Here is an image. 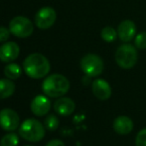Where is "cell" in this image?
<instances>
[{"instance_id": "6da1fadb", "label": "cell", "mask_w": 146, "mask_h": 146, "mask_svg": "<svg viewBox=\"0 0 146 146\" xmlns=\"http://www.w3.org/2000/svg\"><path fill=\"white\" fill-rule=\"evenodd\" d=\"M51 65L46 56L40 53H32L23 61V70L26 75L33 79L46 77L50 72Z\"/></svg>"}, {"instance_id": "7a4b0ae2", "label": "cell", "mask_w": 146, "mask_h": 146, "mask_svg": "<svg viewBox=\"0 0 146 146\" xmlns=\"http://www.w3.org/2000/svg\"><path fill=\"white\" fill-rule=\"evenodd\" d=\"M42 90L48 97H62L70 90V81L62 74H52L43 81Z\"/></svg>"}, {"instance_id": "3957f363", "label": "cell", "mask_w": 146, "mask_h": 146, "mask_svg": "<svg viewBox=\"0 0 146 146\" xmlns=\"http://www.w3.org/2000/svg\"><path fill=\"white\" fill-rule=\"evenodd\" d=\"M46 127L36 119H26L19 126V135L30 142H38L45 137Z\"/></svg>"}, {"instance_id": "277c9868", "label": "cell", "mask_w": 146, "mask_h": 146, "mask_svg": "<svg viewBox=\"0 0 146 146\" xmlns=\"http://www.w3.org/2000/svg\"><path fill=\"white\" fill-rule=\"evenodd\" d=\"M115 61L122 69H131L135 66L138 60V53L135 46L128 43L122 44L115 52Z\"/></svg>"}, {"instance_id": "5b68a950", "label": "cell", "mask_w": 146, "mask_h": 146, "mask_svg": "<svg viewBox=\"0 0 146 146\" xmlns=\"http://www.w3.org/2000/svg\"><path fill=\"white\" fill-rule=\"evenodd\" d=\"M81 69L88 77H98L102 73L104 63L102 57L96 54H87L81 59Z\"/></svg>"}, {"instance_id": "8992f818", "label": "cell", "mask_w": 146, "mask_h": 146, "mask_svg": "<svg viewBox=\"0 0 146 146\" xmlns=\"http://www.w3.org/2000/svg\"><path fill=\"white\" fill-rule=\"evenodd\" d=\"M9 30L14 36L19 37V38H26L33 33L34 26L27 17L16 16L10 21Z\"/></svg>"}, {"instance_id": "52a82bcc", "label": "cell", "mask_w": 146, "mask_h": 146, "mask_svg": "<svg viewBox=\"0 0 146 146\" xmlns=\"http://www.w3.org/2000/svg\"><path fill=\"white\" fill-rule=\"evenodd\" d=\"M57 19V13L52 7H43L35 16V24L40 29H49L54 25Z\"/></svg>"}, {"instance_id": "ba28073f", "label": "cell", "mask_w": 146, "mask_h": 146, "mask_svg": "<svg viewBox=\"0 0 146 146\" xmlns=\"http://www.w3.org/2000/svg\"><path fill=\"white\" fill-rule=\"evenodd\" d=\"M20 117L18 113L10 108L0 110V127L5 131H14L19 127Z\"/></svg>"}, {"instance_id": "9c48e42d", "label": "cell", "mask_w": 146, "mask_h": 146, "mask_svg": "<svg viewBox=\"0 0 146 146\" xmlns=\"http://www.w3.org/2000/svg\"><path fill=\"white\" fill-rule=\"evenodd\" d=\"M51 101L47 95H37L33 98L30 104V109L35 116L42 117L48 114L51 109Z\"/></svg>"}, {"instance_id": "30bf717a", "label": "cell", "mask_w": 146, "mask_h": 146, "mask_svg": "<svg viewBox=\"0 0 146 146\" xmlns=\"http://www.w3.org/2000/svg\"><path fill=\"white\" fill-rule=\"evenodd\" d=\"M19 53L20 47L17 43L12 41L5 42L0 46V60L5 63H11L17 59Z\"/></svg>"}, {"instance_id": "8fae6325", "label": "cell", "mask_w": 146, "mask_h": 146, "mask_svg": "<svg viewBox=\"0 0 146 146\" xmlns=\"http://www.w3.org/2000/svg\"><path fill=\"white\" fill-rule=\"evenodd\" d=\"M92 90L94 95L100 100H108L110 98L112 93L111 87L106 80L98 78L92 84Z\"/></svg>"}, {"instance_id": "7c38bea8", "label": "cell", "mask_w": 146, "mask_h": 146, "mask_svg": "<svg viewBox=\"0 0 146 146\" xmlns=\"http://www.w3.org/2000/svg\"><path fill=\"white\" fill-rule=\"evenodd\" d=\"M117 35L122 42L128 43L136 36V25L132 20H124L118 25Z\"/></svg>"}, {"instance_id": "4fadbf2b", "label": "cell", "mask_w": 146, "mask_h": 146, "mask_svg": "<svg viewBox=\"0 0 146 146\" xmlns=\"http://www.w3.org/2000/svg\"><path fill=\"white\" fill-rule=\"evenodd\" d=\"M76 109V104L69 97H59L54 103V110L61 116H70Z\"/></svg>"}, {"instance_id": "5bb4252c", "label": "cell", "mask_w": 146, "mask_h": 146, "mask_svg": "<svg viewBox=\"0 0 146 146\" xmlns=\"http://www.w3.org/2000/svg\"><path fill=\"white\" fill-rule=\"evenodd\" d=\"M112 127L117 134L126 135L133 130L134 125H133V121L128 116L120 115L114 119L113 123H112Z\"/></svg>"}, {"instance_id": "9a60e30c", "label": "cell", "mask_w": 146, "mask_h": 146, "mask_svg": "<svg viewBox=\"0 0 146 146\" xmlns=\"http://www.w3.org/2000/svg\"><path fill=\"white\" fill-rule=\"evenodd\" d=\"M15 92V84L12 80L8 78L0 79V99H6V98L12 96Z\"/></svg>"}, {"instance_id": "2e32d148", "label": "cell", "mask_w": 146, "mask_h": 146, "mask_svg": "<svg viewBox=\"0 0 146 146\" xmlns=\"http://www.w3.org/2000/svg\"><path fill=\"white\" fill-rule=\"evenodd\" d=\"M22 69L20 67L19 64L17 63L11 62L8 65H6L5 68H4V75L6 76V78L10 80H15L21 76Z\"/></svg>"}, {"instance_id": "e0dca14e", "label": "cell", "mask_w": 146, "mask_h": 146, "mask_svg": "<svg viewBox=\"0 0 146 146\" xmlns=\"http://www.w3.org/2000/svg\"><path fill=\"white\" fill-rule=\"evenodd\" d=\"M100 36H102V39L104 41L110 43V42H113L118 35H117V31L113 27H111V26H106V27H104L102 29Z\"/></svg>"}, {"instance_id": "ac0fdd59", "label": "cell", "mask_w": 146, "mask_h": 146, "mask_svg": "<svg viewBox=\"0 0 146 146\" xmlns=\"http://www.w3.org/2000/svg\"><path fill=\"white\" fill-rule=\"evenodd\" d=\"M19 136L14 132H9L5 134L0 140V146H18Z\"/></svg>"}, {"instance_id": "d6986e66", "label": "cell", "mask_w": 146, "mask_h": 146, "mask_svg": "<svg viewBox=\"0 0 146 146\" xmlns=\"http://www.w3.org/2000/svg\"><path fill=\"white\" fill-rule=\"evenodd\" d=\"M45 127H46L48 130L50 131H54L56 130L57 128L59 127V119L56 115L54 114H50L45 118Z\"/></svg>"}, {"instance_id": "ffe728a7", "label": "cell", "mask_w": 146, "mask_h": 146, "mask_svg": "<svg viewBox=\"0 0 146 146\" xmlns=\"http://www.w3.org/2000/svg\"><path fill=\"white\" fill-rule=\"evenodd\" d=\"M134 46L137 49H146V31L138 33L134 38Z\"/></svg>"}, {"instance_id": "44dd1931", "label": "cell", "mask_w": 146, "mask_h": 146, "mask_svg": "<svg viewBox=\"0 0 146 146\" xmlns=\"http://www.w3.org/2000/svg\"><path fill=\"white\" fill-rule=\"evenodd\" d=\"M135 146H146V128H142L136 135Z\"/></svg>"}, {"instance_id": "7402d4cb", "label": "cell", "mask_w": 146, "mask_h": 146, "mask_svg": "<svg viewBox=\"0 0 146 146\" xmlns=\"http://www.w3.org/2000/svg\"><path fill=\"white\" fill-rule=\"evenodd\" d=\"M10 30L4 26H0V43L6 42L10 37Z\"/></svg>"}, {"instance_id": "603a6c76", "label": "cell", "mask_w": 146, "mask_h": 146, "mask_svg": "<svg viewBox=\"0 0 146 146\" xmlns=\"http://www.w3.org/2000/svg\"><path fill=\"white\" fill-rule=\"evenodd\" d=\"M46 146H65V143L60 139H52L47 143Z\"/></svg>"}, {"instance_id": "cb8c5ba5", "label": "cell", "mask_w": 146, "mask_h": 146, "mask_svg": "<svg viewBox=\"0 0 146 146\" xmlns=\"http://www.w3.org/2000/svg\"><path fill=\"white\" fill-rule=\"evenodd\" d=\"M25 146H33V145H25Z\"/></svg>"}]
</instances>
